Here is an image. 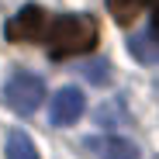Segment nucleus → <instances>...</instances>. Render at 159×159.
Returning <instances> with one entry per match:
<instances>
[{"mask_svg": "<svg viewBox=\"0 0 159 159\" xmlns=\"http://www.w3.org/2000/svg\"><path fill=\"white\" fill-rule=\"evenodd\" d=\"M52 59H62V56H87L97 45V21L90 14H62L56 21L45 24L42 31Z\"/></svg>", "mask_w": 159, "mask_h": 159, "instance_id": "f257e3e1", "label": "nucleus"}, {"mask_svg": "<svg viewBox=\"0 0 159 159\" xmlns=\"http://www.w3.org/2000/svg\"><path fill=\"white\" fill-rule=\"evenodd\" d=\"M4 104L14 111V114H21V118H31L38 107H42V100H45V80L42 76H35V73H14V76H7V83H4Z\"/></svg>", "mask_w": 159, "mask_h": 159, "instance_id": "f03ea898", "label": "nucleus"}, {"mask_svg": "<svg viewBox=\"0 0 159 159\" xmlns=\"http://www.w3.org/2000/svg\"><path fill=\"white\" fill-rule=\"evenodd\" d=\"M45 24H48L45 11L35 7V4H28V7H21L14 17H7L4 35H7V42H35V38H42Z\"/></svg>", "mask_w": 159, "mask_h": 159, "instance_id": "7ed1b4c3", "label": "nucleus"}, {"mask_svg": "<svg viewBox=\"0 0 159 159\" xmlns=\"http://www.w3.org/2000/svg\"><path fill=\"white\" fill-rule=\"evenodd\" d=\"M83 111H87L83 90H80V87H62L56 97H52L48 118H52V125H56V128H69V125H76L80 118H83Z\"/></svg>", "mask_w": 159, "mask_h": 159, "instance_id": "20e7f679", "label": "nucleus"}, {"mask_svg": "<svg viewBox=\"0 0 159 159\" xmlns=\"http://www.w3.org/2000/svg\"><path fill=\"white\" fill-rule=\"evenodd\" d=\"M87 152H93L97 159H139V149L121 135H97L83 142Z\"/></svg>", "mask_w": 159, "mask_h": 159, "instance_id": "39448f33", "label": "nucleus"}, {"mask_svg": "<svg viewBox=\"0 0 159 159\" xmlns=\"http://www.w3.org/2000/svg\"><path fill=\"white\" fill-rule=\"evenodd\" d=\"M128 52H131L142 66H159V35H152V31L131 35V38H128Z\"/></svg>", "mask_w": 159, "mask_h": 159, "instance_id": "423d86ee", "label": "nucleus"}, {"mask_svg": "<svg viewBox=\"0 0 159 159\" xmlns=\"http://www.w3.org/2000/svg\"><path fill=\"white\" fill-rule=\"evenodd\" d=\"M4 149H7V159H42L38 149H35V142L24 135L21 128H11L7 131V145Z\"/></svg>", "mask_w": 159, "mask_h": 159, "instance_id": "0eeeda50", "label": "nucleus"}, {"mask_svg": "<svg viewBox=\"0 0 159 159\" xmlns=\"http://www.w3.org/2000/svg\"><path fill=\"white\" fill-rule=\"evenodd\" d=\"M145 4H149V0H107V11H111V17L118 24H131L145 11Z\"/></svg>", "mask_w": 159, "mask_h": 159, "instance_id": "6e6552de", "label": "nucleus"}, {"mask_svg": "<svg viewBox=\"0 0 159 159\" xmlns=\"http://www.w3.org/2000/svg\"><path fill=\"white\" fill-rule=\"evenodd\" d=\"M83 76H90L93 83H107V62L97 59L93 66H83Z\"/></svg>", "mask_w": 159, "mask_h": 159, "instance_id": "1a4fd4ad", "label": "nucleus"}, {"mask_svg": "<svg viewBox=\"0 0 159 159\" xmlns=\"http://www.w3.org/2000/svg\"><path fill=\"white\" fill-rule=\"evenodd\" d=\"M152 35H159V7H156V14H152Z\"/></svg>", "mask_w": 159, "mask_h": 159, "instance_id": "9d476101", "label": "nucleus"}]
</instances>
